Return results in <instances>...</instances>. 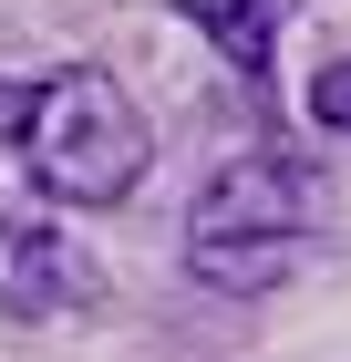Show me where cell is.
<instances>
[{
  "label": "cell",
  "mask_w": 351,
  "mask_h": 362,
  "mask_svg": "<svg viewBox=\"0 0 351 362\" xmlns=\"http://www.w3.org/2000/svg\"><path fill=\"white\" fill-rule=\"evenodd\" d=\"M310 228H321V187L290 156H238L217 166L207 197L186 207V269L227 300H258L310 259Z\"/></svg>",
  "instance_id": "1"
},
{
  "label": "cell",
  "mask_w": 351,
  "mask_h": 362,
  "mask_svg": "<svg viewBox=\"0 0 351 362\" xmlns=\"http://www.w3.org/2000/svg\"><path fill=\"white\" fill-rule=\"evenodd\" d=\"M155 135H145L135 93L114 73H52V83L21 104V166L31 187L73 197V207H114V197L145 176Z\"/></svg>",
  "instance_id": "2"
},
{
  "label": "cell",
  "mask_w": 351,
  "mask_h": 362,
  "mask_svg": "<svg viewBox=\"0 0 351 362\" xmlns=\"http://www.w3.org/2000/svg\"><path fill=\"white\" fill-rule=\"evenodd\" d=\"M176 11H186V21L207 31L227 62H238L248 83H258V73H269V52H279V11H290V0H176Z\"/></svg>",
  "instance_id": "3"
},
{
  "label": "cell",
  "mask_w": 351,
  "mask_h": 362,
  "mask_svg": "<svg viewBox=\"0 0 351 362\" xmlns=\"http://www.w3.org/2000/svg\"><path fill=\"white\" fill-rule=\"evenodd\" d=\"M310 124L351 145V62H321V73H310Z\"/></svg>",
  "instance_id": "4"
}]
</instances>
